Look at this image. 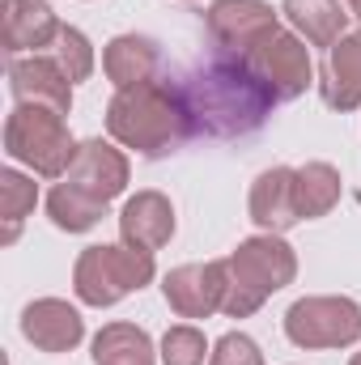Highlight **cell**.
Wrapping results in <instances>:
<instances>
[{
	"label": "cell",
	"instance_id": "cell-21",
	"mask_svg": "<svg viewBox=\"0 0 361 365\" xmlns=\"http://www.w3.org/2000/svg\"><path fill=\"white\" fill-rule=\"evenodd\" d=\"M34 200H39L34 179H26V175H17V170H0V217H4V234H0V242H4V247L17 242L21 221L34 212Z\"/></svg>",
	"mask_w": 361,
	"mask_h": 365
},
{
	"label": "cell",
	"instance_id": "cell-4",
	"mask_svg": "<svg viewBox=\"0 0 361 365\" xmlns=\"http://www.w3.org/2000/svg\"><path fill=\"white\" fill-rule=\"evenodd\" d=\"M77 149H81V145L68 136L64 115L51 110V106L17 102L13 115L4 119V153H9L13 162H26V166H30L34 175H43V179L68 175Z\"/></svg>",
	"mask_w": 361,
	"mask_h": 365
},
{
	"label": "cell",
	"instance_id": "cell-17",
	"mask_svg": "<svg viewBox=\"0 0 361 365\" xmlns=\"http://www.w3.org/2000/svg\"><path fill=\"white\" fill-rule=\"evenodd\" d=\"M60 38V21L43 0H9L4 4V51H39Z\"/></svg>",
	"mask_w": 361,
	"mask_h": 365
},
{
	"label": "cell",
	"instance_id": "cell-27",
	"mask_svg": "<svg viewBox=\"0 0 361 365\" xmlns=\"http://www.w3.org/2000/svg\"><path fill=\"white\" fill-rule=\"evenodd\" d=\"M349 365H361V353H357V357H353V361H349Z\"/></svg>",
	"mask_w": 361,
	"mask_h": 365
},
{
	"label": "cell",
	"instance_id": "cell-2",
	"mask_svg": "<svg viewBox=\"0 0 361 365\" xmlns=\"http://www.w3.org/2000/svg\"><path fill=\"white\" fill-rule=\"evenodd\" d=\"M106 132L119 145H128V149H136L145 158H166L183 140L195 136L171 73L115 93L111 106H106Z\"/></svg>",
	"mask_w": 361,
	"mask_h": 365
},
{
	"label": "cell",
	"instance_id": "cell-16",
	"mask_svg": "<svg viewBox=\"0 0 361 365\" xmlns=\"http://www.w3.org/2000/svg\"><path fill=\"white\" fill-rule=\"evenodd\" d=\"M319 90H323V102L332 110H357L361 106V30L345 34L327 51Z\"/></svg>",
	"mask_w": 361,
	"mask_h": 365
},
{
	"label": "cell",
	"instance_id": "cell-10",
	"mask_svg": "<svg viewBox=\"0 0 361 365\" xmlns=\"http://www.w3.org/2000/svg\"><path fill=\"white\" fill-rule=\"evenodd\" d=\"M64 182L77 187L81 195H90L93 204L106 208V204L128 187V158H123L115 145H106V140H86V145L77 149V158H73Z\"/></svg>",
	"mask_w": 361,
	"mask_h": 365
},
{
	"label": "cell",
	"instance_id": "cell-6",
	"mask_svg": "<svg viewBox=\"0 0 361 365\" xmlns=\"http://www.w3.org/2000/svg\"><path fill=\"white\" fill-rule=\"evenodd\" d=\"M285 336L298 349H345L361 340V306L353 297H302L285 314Z\"/></svg>",
	"mask_w": 361,
	"mask_h": 365
},
{
	"label": "cell",
	"instance_id": "cell-7",
	"mask_svg": "<svg viewBox=\"0 0 361 365\" xmlns=\"http://www.w3.org/2000/svg\"><path fill=\"white\" fill-rule=\"evenodd\" d=\"M247 64L260 73V81L276 93V102H293L302 98L306 86H310V51L298 34L289 30H272L264 34L251 51H247Z\"/></svg>",
	"mask_w": 361,
	"mask_h": 365
},
{
	"label": "cell",
	"instance_id": "cell-9",
	"mask_svg": "<svg viewBox=\"0 0 361 365\" xmlns=\"http://www.w3.org/2000/svg\"><path fill=\"white\" fill-rule=\"evenodd\" d=\"M272 30H276V13L264 0H213L208 4V34L225 51L247 56Z\"/></svg>",
	"mask_w": 361,
	"mask_h": 365
},
{
	"label": "cell",
	"instance_id": "cell-22",
	"mask_svg": "<svg viewBox=\"0 0 361 365\" xmlns=\"http://www.w3.org/2000/svg\"><path fill=\"white\" fill-rule=\"evenodd\" d=\"M47 212H51V221L60 225V230H68V234H86L93 230L98 221H102V204H93L90 195H81L77 187H68V182H60L51 195H47Z\"/></svg>",
	"mask_w": 361,
	"mask_h": 365
},
{
	"label": "cell",
	"instance_id": "cell-24",
	"mask_svg": "<svg viewBox=\"0 0 361 365\" xmlns=\"http://www.w3.org/2000/svg\"><path fill=\"white\" fill-rule=\"evenodd\" d=\"M204 353H208L204 331H195L187 323L171 327L162 336V365H204Z\"/></svg>",
	"mask_w": 361,
	"mask_h": 365
},
{
	"label": "cell",
	"instance_id": "cell-25",
	"mask_svg": "<svg viewBox=\"0 0 361 365\" xmlns=\"http://www.w3.org/2000/svg\"><path fill=\"white\" fill-rule=\"evenodd\" d=\"M208 365H264V353H260V344H255L251 336L230 331V336H221V340L213 344Z\"/></svg>",
	"mask_w": 361,
	"mask_h": 365
},
{
	"label": "cell",
	"instance_id": "cell-8",
	"mask_svg": "<svg viewBox=\"0 0 361 365\" xmlns=\"http://www.w3.org/2000/svg\"><path fill=\"white\" fill-rule=\"evenodd\" d=\"M162 293L179 319H208L213 310L225 306V259L183 264L175 272H166Z\"/></svg>",
	"mask_w": 361,
	"mask_h": 365
},
{
	"label": "cell",
	"instance_id": "cell-3",
	"mask_svg": "<svg viewBox=\"0 0 361 365\" xmlns=\"http://www.w3.org/2000/svg\"><path fill=\"white\" fill-rule=\"evenodd\" d=\"M293 276H298V255H293L289 242H280L276 234L247 238L225 259V306L221 310L230 319H247L268 302L272 293L293 284Z\"/></svg>",
	"mask_w": 361,
	"mask_h": 365
},
{
	"label": "cell",
	"instance_id": "cell-18",
	"mask_svg": "<svg viewBox=\"0 0 361 365\" xmlns=\"http://www.w3.org/2000/svg\"><path fill=\"white\" fill-rule=\"evenodd\" d=\"M280 13L289 17L293 30L306 34V43L327 51L345 38V26H349V13L340 9V0H285Z\"/></svg>",
	"mask_w": 361,
	"mask_h": 365
},
{
	"label": "cell",
	"instance_id": "cell-23",
	"mask_svg": "<svg viewBox=\"0 0 361 365\" xmlns=\"http://www.w3.org/2000/svg\"><path fill=\"white\" fill-rule=\"evenodd\" d=\"M56 60L60 68L68 73V81H86L93 73V47L90 38L77 30V26H60V38H56Z\"/></svg>",
	"mask_w": 361,
	"mask_h": 365
},
{
	"label": "cell",
	"instance_id": "cell-1",
	"mask_svg": "<svg viewBox=\"0 0 361 365\" xmlns=\"http://www.w3.org/2000/svg\"><path fill=\"white\" fill-rule=\"evenodd\" d=\"M179 98L187 106L191 132L213 140L251 136L268 123L276 93L260 81V73L247 64V56L217 47L213 56L195 60L183 77H175Z\"/></svg>",
	"mask_w": 361,
	"mask_h": 365
},
{
	"label": "cell",
	"instance_id": "cell-26",
	"mask_svg": "<svg viewBox=\"0 0 361 365\" xmlns=\"http://www.w3.org/2000/svg\"><path fill=\"white\" fill-rule=\"evenodd\" d=\"M349 9H353V13L361 17V0H349Z\"/></svg>",
	"mask_w": 361,
	"mask_h": 365
},
{
	"label": "cell",
	"instance_id": "cell-11",
	"mask_svg": "<svg viewBox=\"0 0 361 365\" xmlns=\"http://www.w3.org/2000/svg\"><path fill=\"white\" fill-rule=\"evenodd\" d=\"M21 336L43 353H73L86 336L81 314L60 297H39L21 310Z\"/></svg>",
	"mask_w": 361,
	"mask_h": 365
},
{
	"label": "cell",
	"instance_id": "cell-5",
	"mask_svg": "<svg viewBox=\"0 0 361 365\" xmlns=\"http://www.w3.org/2000/svg\"><path fill=\"white\" fill-rule=\"evenodd\" d=\"M153 251L141 247H86L77 268H73V289L86 306H115L128 293L145 289L153 280Z\"/></svg>",
	"mask_w": 361,
	"mask_h": 365
},
{
	"label": "cell",
	"instance_id": "cell-15",
	"mask_svg": "<svg viewBox=\"0 0 361 365\" xmlns=\"http://www.w3.org/2000/svg\"><path fill=\"white\" fill-rule=\"evenodd\" d=\"M102 68L115 81V90H132V86H145V81L162 77V51L145 34H119V38L106 43Z\"/></svg>",
	"mask_w": 361,
	"mask_h": 365
},
{
	"label": "cell",
	"instance_id": "cell-19",
	"mask_svg": "<svg viewBox=\"0 0 361 365\" xmlns=\"http://www.w3.org/2000/svg\"><path fill=\"white\" fill-rule=\"evenodd\" d=\"M93 365H153V340L136 323H106L93 336Z\"/></svg>",
	"mask_w": 361,
	"mask_h": 365
},
{
	"label": "cell",
	"instance_id": "cell-12",
	"mask_svg": "<svg viewBox=\"0 0 361 365\" xmlns=\"http://www.w3.org/2000/svg\"><path fill=\"white\" fill-rule=\"evenodd\" d=\"M9 90L17 102H34V106H51L60 115H68L73 106V81L60 68V60L47 56H30V60H13L9 64Z\"/></svg>",
	"mask_w": 361,
	"mask_h": 365
},
{
	"label": "cell",
	"instance_id": "cell-20",
	"mask_svg": "<svg viewBox=\"0 0 361 365\" xmlns=\"http://www.w3.org/2000/svg\"><path fill=\"white\" fill-rule=\"evenodd\" d=\"M293 195H298L302 221L327 217V212L340 204V170L327 166V162H306V166L293 175Z\"/></svg>",
	"mask_w": 361,
	"mask_h": 365
},
{
	"label": "cell",
	"instance_id": "cell-14",
	"mask_svg": "<svg viewBox=\"0 0 361 365\" xmlns=\"http://www.w3.org/2000/svg\"><path fill=\"white\" fill-rule=\"evenodd\" d=\"M293 175L298 170H289V166H272L255 179V187H251V221L260 230L285 234V230H293L302 221L298 195H293Z\"/></svg>",
	"mask_w": 361,
	"mask_h": 365
},
{
	"label": "cell",
	"instance_id": "cell-13",
	"mask_svg": "<svg viewBox=\"0 0 361 365\" xmlns=\"http://www.w3.org/2000/svg\"><path fill=\"white\" fill-rule=\"evenodd\" d=\"M119 234L128 247L141 251H162L175 234V208L162 191H136L123 212H119Z\"/></svg>",
	"mask_w": 361,
	"mask_h": 365
}]
</instances>
